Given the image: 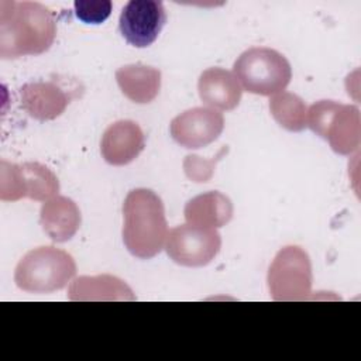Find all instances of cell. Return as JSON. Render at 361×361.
Listing matches in <instances>:
<instances>
[{"label": "cell", "mask_w": 361, "mask_h": 361, "mask_svg": "<svg viewBox=\"0 0 361 361\" xmlns=\"http://www.w3.org/2000/svg\"><path fill=\"white\" fill-rule=\"evenodd\" d=\"M56 37L52 11L37 1L0 3V58L17 59L47 52Z\"/></svg>", "instance_id": "cell-1"}, {"label": "cell", "mask_w": 361, "mask_h": 361, "mask_svg": "<svg viewBox=\"0 0 361 361\" xmlns=\"http://www.w3.org/2000/svg\"><path fill=\"white\" fill-rule=\"evenodd\" d=\"M123 243L128 252L149 259L161 252L168 235L165 207L151 189L137 188L128 192L123 203Z\"/></svg>", "instance_id": "cell-2"}, {"label": "cell", "mask_w": 361, "mask_h": 361, "mask_svg": "<svg viewBox=\"0 0 361 361\" xmlns=\"http://www.w3.org/2000/svg\"><path fill=\"white\" fill-rule=\"evenodd\" d=\"M76 274L71 254L52 245L28 251L17 264L14 282L28 293H51L68 285Z\"/></svg>", "instance_id": "cell-3"}, {"label": "cell", "mask_w": 361, "mask_h": 361, "mask_svg": "<svg viewBox=\"0 0 361 361\" xmlns=\"http://www.w3.org/2000/svg\"><path fill=\"white\" fill-rule=\"evenodd\" d=\"M233 72L244 90L261 96L283 92L292 78L289 61L268 47L245 49L235 59Z\"/></svg>", "instance_id": "cell-4"}, {"label": "cell", "mask_w": 361, "mask_h": 361, "mask_svg": "<svg viewBox=\"0 0 361 361\" xmlns=\"http://www.w3.org/2000/svg\"><path fill=\"white\" fill-rule=\"evenodd\" d=\"M306 124L340 155H350L360 147L361 118L357 106L319 100L307 109Z\"/></svg>", "instance_id": "cell-5"}, {"label": "cell", "mask_w": 361, "mask_h": 361, "mask_svg": "<svg viewBox=\"0 0 361 361\" xmlns=\"http://www.w3.org/2000/svg\"><path fill=\"white\" fill-rule=\"evenodd\" d=\"M269 295L276 302L305 300L312 293V262L307 252L298 245L278 251L268 269Z\"/></svg>", "instance_id": "cell-6"}, {"label": "cell", "mask_w": 361, "mask_h": 361, "mask_svg": "<svg viewBox=\"0 0 361 361\" xmlns=\"http://www.w3.org/2000/svg\"><path fill=\"white\" fill-rule=\"evenodd\" d=\"M59 190L56 175L39 162L10 164L0 161V199L16 202L23 197L45 202Z\"/></svg>", "instance_id": "cell-7"}, {"label": "cell", "mask_w": 361, "mask_h": 361, "mask_svg": "<svg viewBox=\"0 0 361 361\" xmlns=\"http://www.w3.org/2000/svg\"><path fill=\"white\" fill-rule=\"evenodd\" d=\"M221 248V237L216 228L182 224L172 228L165 241L168 257L183 267H204Z\"/></svg>", "instance_id": "cell-8"}, {"label": "cell", "mask_w": 361, "mask_h": 361, "mask_svg": "<svg viewBox=\"0 0 361 361\" xmlns=\"http://www.w3.org/2000/svg\"><path fill=\"white\" fill-rule=\"evenodd\" d=\"M166 23V13L159 0H131L118 18L123 38L133 47L147 48L155 42Z\"/></svg>", "instance_id": "cell-9"}, {"label": "cell", "mask_w": 361, "mask_h": 361, "mask_svg": "<svg viewBox=\"0 0 361 361\" xmlns=\"http://www.w3.org/2000/svg\"><path fill=\"white\" fill-rule=\"evenodd\" d=\"M224 128V117L212 107H193L176 116L169 126L172 138L188 149H197L216 141Z\"/></svg>", "instance_id": "cell-10"}, {"label": "cell", "mask_w": 361, "mask_h": 361, "mask_svg": "<svg viewBox=\"0 0 361 361\" xmlns=\"http://www.w3.org/2000/svg\"><path fill=\"white\" fill-rule=\"evenodd\" d=\"M145 147V135L133 120H118L103 133L100 152L104 161L114 166L134 161Z\"/></svg>", "instance_id": "cell-11"}, {"label": "cell", "mask_w": 361, "mask_h": 361, "mask_svg": "<svg viewBox=\"0 0 361 361\" xmlns=\"http://www.w3.org/2000/svg\"><path fill=\"white\" fill-rule=\"evenodd\" d=\"M73 96L55 82H30L20 87L23 109L35 120L48 121L59 117Z\"/></svg>", "instance_id": "cell-12"}, {"label": "cell", "mask_w": 361, "mask_h": 361, "mask_svg": "<svg viewBox=\"0 0 361 361\" xmlns=\"http://www.w3.org/2000/svg\"><path fill=\"white\" fill-rule=\"evenodd\" d=\"M200 100L212 109L233 110L238 106L243 87L233 72L223 68L203 71L197 80Z\"/></svg>", "instance_id": "cell-13"}, {"label": "cell", "mask_w": 361, "mask_h": 361, "mask_svg": "<svg viewBox=\"0 0 361 361\" xmlns=\"http://www.w3.org/2000/svg\"><path fill=\"white\" fill-rule=\"evenodd\" d=\"M39 223L52 241L65 243L79 230L82 216L78 204L72 199L66 196H55L42 204Z\"/></svg>", "instance_id": "cell-14"}, {"label": "cell", "mask_w": 361, "mask_h": 361, "mask_svg": "<svg viewBox=\"0 0 361 361\" xmlns=\"http://www.w3.org/2000/svg\"><path fill=\"white\" fill-rule=\"evenodd\" d=\"M68 299L75 302L135 300V295L123 279L104 274L73 279L68 289Z\"/></svg>", "instance_id": "cell-15"}, {"label": "cell", "mask_w": 361, "mask_h": 361, "mask_svg": "<svg viewBox=\"0 0 361 361\" xmlns=\"http://www.w3.org/2000/svg\"><path fill=\"white\" fill-rule=\"evenodd\" d=\"M233 212V203L226 195L210 190L192 197L186 203L183 214L188 224L219 228L231 220Z\"/></svg>", "instance_id": "cell-16"}, {"label": "cell", "mask_w": 361, "mask_h": 361, "mask_svg": "<svg viewBox=\"0 0 361 361\" xmlns=\"http://www.w3.org/2000/svg\"><path fill=\"white\" fill-rule=\"evenodd\" d=\"M116 80L123 94L134 103H151L161 89V72L142 63L121 66L116 71Z\"/></svg>", "instance_id": "cell-17"}, {"label": "cell", "mask_w": 361, "mask_h": 361, "mask_svg": "<svg viewBox=\"0 0 361 361\" xmlns=\"http://www.w3.org/2000/svg\"><path fill=\"white\" fill-rule=\"evenodd\" d=\"M269 111L275 121L288 131H302L307 127V107L295 93L281 92L269 100Z\"/></svg>", "instance_id": "cell-18"}, {"label": "cell", "mask_w": 361, "mask_h": 361, "mask_svg": "<svg viewBox=\"0 0 361 361\" xmlns=\"http://www.w3.org/2000/svg\"><path fill=\"white\" fill-rule=\"evenodd\" d=\"M76 17L85 24H102L111 13L110 0H78L73 3Z\"/></svg>", "instance_id": "cell-19"}, {"label": "cell", "mask_w": 361, "mask_h": 361, "mask_svg": "<svg viewBox=\"0 0 361 361\" xmlns=\"http://www.w3.org/2000/svg\"><path fill=\"white\" fill-rule=\"evenodd\" d=\"M224 151H220L214 159H202L197 155H188L183 161L185 173L189 179L195 182H207L213 175V166L219 161V158L223 155Z\"/></svg>", "instance_id": "cell-20"}]
</instances>
